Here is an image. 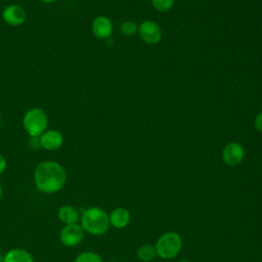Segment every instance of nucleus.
Here are the masks:
<instances>
[{"label":"nucleus","instance_id":"f3484780","mask_svg":"<svg viewBox=\"0 0 262 262\" xmlns=\"http://www.w3.org/2000/svg\"><path fill=\"white\" fill-rule=\"evenodd\" d=\"M151 5L160 12H166L172 8L175 0H150Z\"/></svg>","mask_w":262,"mask_h":262},{"label":"nucleus","instance_id":"7ed1b4c3","mask_svg":"<svg viewBox=\"0 0 262 262\" xmlns=\"http://www.w3.org/2000/svg\"><path fill=\"white\" fill-rule=\"evenodd\" d=\"M23 126L30 137H39L48 127V117L40 107H32L23 118Z\"/></svg>","mask_w":262,"mask_h":262},{"label":"nucleus","instance_id":"dca6fc26","mask_svg":"<svg viewBox=\"0 0 262 262\" xmlns=\"http://www.w3.org/2000/svg\"><path fill=\"white\" fill-rule=\"evenodd\" d=\"M121 33L126 37H132L138 32V26L132 20H125L120 26Z\"/></svg>","mask_w":262,"mask_h":262},{"label":"nucleus","instance_id":"393cba45","mask_svg":"<svg viewBox=\"0 0 262 262\" xmlns=\"http://www.w3.org/2000/svg\"><path fill=\"white\" fill-rule=\"evenodd\" d=\"M0 125H1V120H0Z\"/></svg>","mask_w":262,"mask_h":262},{"label":"nucleus","instance_id":"2eb2a0df","mask_svg":"<svg viewBox=\"0 0 262 262\" xmlns=\"http://www.w3.org/2000/svg\"><path fill=\"white\" fill-rule=\"evenodd\" d=\"M74 262H102L101 257L99 254L92 252V251H85L80 253Z\"/></svg>","mask_w":262,"mask_h":262},{"label":"nucleus","instance_id":"4468645a","mask_svg":"<svg viewBox=\"0 0 262 262\" xmlns=\"http://www.w3.org/2000/svg\"><path fill=\"white\" fill-rule=\"evenodd\" d=\"M156 255H157V252H156L155 247L149 244L140 246L137 251V256H138L139 260H141L143 262L151 261L156 257Z\"/></svg>","mask_w":262,"mask_h":262},{"label":"nucleus","instance_id":"f257e3e1","mask_svg":"<svg viewBox=\"0 0 262 262\" xmlns=\"http://www.w3.org/2000/svg\"><path fill=\"white\" fill-rule=\"evenodd\" d=\"M34 182L39 191L54 193L67 182L66 169L55 161H43L35 168Z\"/></svg>","mask_w":262,"mask_h":262},{"label":"nucleus","instance_id":"39448f33","mask_svg":"<svg viewBox=\"0 0 262 262\" xmlns=\"http://www.w3.org/2000/svg\"><path fill=\"white\" fill-rule=\"evenodd\" d=\"M84 237V230L79 223L64 225L59 233L60 243L68 247L73 248L78 246Z\"/></svg>","mask_w":262,"mask_h":262},{"label":"nucleus","instance_id":"6e6552de","mask_svg":"<svg viewBox=\"0 0 262 262\" xmlns=\"http://www.w3.org/2000/svg\"><path fill=\"white\" fill-rule=\"evenodd\" d=\"M222 160L228 166L238 165L245 157L244 146L238 142H229L222 149Z\"/></svg>","mask_w":262,"mask_h":262},{"label":"nucleus","instance_id":"412c9836","mask_svg":"<svg viewBox=\"0 0 262 262\" xmlns=\"http://www.w3.org/2000/svg\"><path fill=\"white\" fill-rule=\"evenodd\" d=\"M41 1H43V2H45V3H51V2H54V1H56V0H41Z\"/></svg>","mask_w":262,"mask_h":262},{"label":"nucleus","instance_id":"9d476101","mask_svg":"<svg viewBox=\"0 0 262 262\" xmlns=\"http://www.w3.org/2000/svg\"><path fill=\"white\" fill-rule=\"evenodd\" d=\"M93 35L100 40H107L113 34L114 26L112 20L104 15L96 16L91 25Z\"/></svg>","mask_w":262,"mask_h":262},{"label":"nucleus","instance_id":"9b49d317","mask_svg":"<svg viewBox=\"0 0 262 262\" xmlns=\"http://www.w3.org/2000/svg\"><path fill=\"white\" fill-rule=\"evenodd\" d=\"M110 218V224L118 229H122L126 227L131 219L130 212L123 207L116 208L112 211V213L108 215Z\"/></svg>","mask_w":262,"mask_h":262},{"label":"nucleus","instance_id":"f03ea898","mask_svg":"<svg viewBox=\"0 0 262 262\" xmlns=\"http://www.w3.org/2000/svg\"><path fill=\"white\" fill-rule=\"evenodd\" d=\"M80 225L83 230L92 235L104 234L110 228V218L107 213L98 207L85 209L80 216Z\"/></svg>","mask_w":262,"mask_h":262},{"label":"nucleus","instance_id":"20e7f679","mask_svg":"<svg viewBox=\"0 0 262 262\" xmlns=\"http://www.w3.org/2000/svg\"><path fill=\"white\" fill-rule=\"evenodd\" d=\"M182 247V241L178 233L169 231L159 237L155 246L157 255L163 259H172L178 255Z\"/></svg>","mask_w":262,"mask_h":262},{"label":"nucleus","instance_id":"1a4fd4ad","mask_svg":"<svg viewBox=\"0 0 262 262\" xmlns=\"http://www.w3.org/2000/svg\"><path fill=\"white\" fill-rule=\"evenodd\" d=\"M4 23L11 27L21 26L27 18L26 10L18 4H9L2 11Z\"/></svg>","mask_w":262,"mask_h":262},{"label":"nucleus","instance_id":"f8f14e48","mask_svg":"<svg viewBox=\"0 0 262 262\" xmlns=\"http://www.w3.org/2000/svg\"><path fill=\"white\" fill-rule=\"evenodd\" d=\"M57 217H58V219L64 225L78 223V221H80L79 211L75 207H73L71 205H63V206H61L58 209Z\"/></svg>","mask_w":262,"mask_h":262},{"label":"nucleus","instance_id":"b1692460","mask_svg":"<svg viewBox=\"0 0 262 262\" xmlns=\"http://www.w3.org/2000/svg\"><path fill=\"white\" fill-rule=\"evenodd\" d=\"M111 262H119V261H111Z\"/></svg>","mask_w":262,"mask_h":262},{"label":"nucleus","instance_id":"423d86ee","mask_svg":"<svg viewBox=\"0 0 262 262\" xmlns=\"http://www.w3.org/2000/svg\"><path fill=\"white\" fill-rule=\"evenodd\" d=\"M140 39L149 45H155L159 43L162 39V30L160 26L149 19L143 20L138 26V32Z\"/></svg>","mask_w":262,"mask_h":262},{"label":"nucleus","instance_id":"5701e85b","mask_svg":"<svg viewBox=\"0 0 262 262\" xmlns=\"http://www.w3.org/2000/svg\"><path fill=\"white\" fill-rule=\"evenodd\" d=\"M179 262H189L188 260H181V261H179Z\"/></svg>","mask_w":262,"mask_h":262},{"label":"nucleus","instance_id":"6ab92c4d","mask_svg":"<svg viewBox=\"0 0 262 262\" xmlns=\"http://www.w3.org/2000/svg\"><path fill=\"white\" fill-rule=\"evenodd\" d=\"M6 166H7V161H6V159L4 158V156H2V155L0 154V175L5 171Z\"/></svg>","mask_w":262,"mask_h":262},{"label":"nucleus","instance_id":"0eeeda50","mask_svg":"<svg viewBox=\"0 0 262 262\" xmlns=\"http://www.w3.org/2000/svg\"><path fill=\"white\" fill-rule=\"evenodd\" d=\"M39 143L40 147H42L43 149L48 151H54L62 146L63 135L55 129H49L44 131L39 136Z\"/></svg>","mask_w":262,"mask_h":262},{"label":"nucleus","instance_id":"ddd939ff","mask_svg":"<svg viewBox=\"0 0 262 262\" xmlns=\"http://www.w3.org/2000/svg\"><path fill=\"white\" fill-rule=\"evenodd\" d=\"M3 262H34V258L27 250L15 248L9 250L4 255Z\"/></svg>","mask_w":262,"mask_h":262},{"label":"nucleus","instance_id":"a211bd4d","mask_svg":"<svg viewBox=\"0 0 262 262\" xmlns=\"http://www.w3.org/2000/svg\"><path fill=\"white\" fill-rule=\"evenodd\" d=\"M254 124H255L256 129H257L258 131H260V132H262V112L259 113V114L256 116Z\"/></svg>","mask_w":262,"mask_h":262},{"label":"nucleus","instance_id":"4be33fe9","mask_svg":"<svg viewBox=\"0 0 262 262\" xmlns=\"http://www.w3.org/2000/svg\"><path fill=\"white\" fill-rule=\"evenodd\" d=\"M3 258H4V256L2 257V256H1V253H0V262H3Z\"/></svg>","mask_w":262,"mask_h":262},{"label":"nucleus","instance_id":"aec40b11","mask_svg":"<svg viewBox=\"0 0 262 262\" xmlns=\"http://www.w3.org/2000/svg\"><path fill=\"white\" fill-rule=\"evenodd\" d=\"M2 195H3V188H2V185L0 184V200L2 199Z\"/></svg>","mask_w":262,"mask_h":262}]
</instances>
